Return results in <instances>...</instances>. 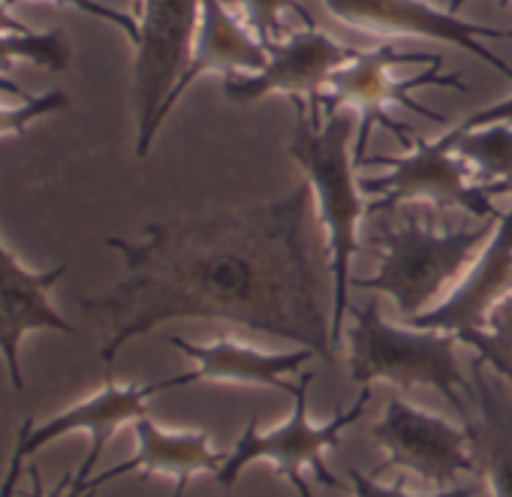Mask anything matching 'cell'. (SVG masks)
Segmentation results:
<instances>
[{
    "label": "cell",
    "mask_w": 512,
    "mask_h": 497,
    "mask_svg": "<svg viewBox=\"0 0 512 497\" xmlns=\"http://www.w3.org/2000/svg\"><path fill=\"white\" fill-rule=\"evenodd\" d=\"M16 61H31L49 73H64L70 67V46L67 34L61 31H31L0 37V70H10Z\"/></svg>",
    "instance_id": "ffe728a7"
},
{
    "label": "cell",
    "mask_w": 512,
    "mask_h": 497,
    "mask_svg": "<svg viewBox=\"0 0 512 497\" xmlns=\"http://www.w3.org/2000/svg\"><path fill=\"white\" fill-rule=\"evenodd\" d=\"M464 4H467V0H449V13H455V16H458V10H461ZM503 4H509V0H503Z\"/></svg>",
    "instance_id": "1f68e13d"
},
{
    "label": "cell",
    "mask_w": 512,
    "mask_h": 497,
    "mask_svg": "<svg viewBox=\"0 0 512 497\" xmlns=\"http://www.w3.org/2000/svg\"><path fill=\"white\" fill-rule=\"evenodd\" d=\"M371 440L386 449V461L374 470V476L389 467H404L419 479L446 488L458 473H476L467 431L410 407L398 395H389L383 419L371 428Z\"/></svg>",
    "instance_id": "30bf717a"
},
{
    "label": "cell",
    "mask_w": 512,
    "mask_h": 497,
    "mask_svg": "<svg viewBox=\"0 0 512 497\" xmlns=\"http://www.w3.org/2000/svg\"><path fill=\"white\" fill-rule=\"evenodd\" d=\"M461 344L476 350V359L488 368H494L500 377L512 380V296L503 299L491 317H488V332L476 329V332H464L455 335Z\"/></svg>",
    "instance_id": "44dd1931"
},
{
    "label": "cell",
    "mask_w": 512,
    "mask_h": 497,
    "mask_svg": "<svg viewBox=\"0 0 512 497\" xmlns=\"http://www.w3.org/2000/svg\"><path fill=\"white\" fill-rule=\"evenodd\" d=\"M0 91H7V94H16V97H22L25 103L28 100H34V94H28L19 82H10V79H4V76H0Z\"/></svg>",
    "instance_id": "f546056e"
},
{
    "label": "cell",
    "mask_w": 512,
    "mask_h": 497,
    "mask_svg": "<svg viewBox=\"0 0 512 497\" xmlns=\"http://www.w3.org/2000/svg\"><path fill=\"white\" fill-rule=\"evenodd\" d=\"M473 419L464 425L476 473L485 476L491 497H512V410L485 380V365L473 362Z\"/></svg>",
    "instance_id": "ac0fdd59"
},
{
    "label": "cell",
    "mask_w": 512,
    "mask_h": 497,
    "mask_svg": "<svg viewBox=\"0 0 512 497\" xmlns=\"http://www.w3.org/2000/svg\"><path fill=\"white\" fill-rule=\"evenodd\" d=\"M169 347L184 353L196 362L193 371L181 374L184 386L211 380V383H250V386H272L287 395H296V383H287L284 377L305 368L311 359H317L314 350H296V353H263L256 347L238 344V341H211V344H193L175 335L163 338Z\"/></svg>",
    "instance_id": "2e32d148"
},
{
    "label": "cell",
    "mask_w": 512,
    "mask_h": 497,
    "mask_svg": "<svg viewBox=\"0 0 512 497\" xmlns=\"http://www.w3.org/2000/svg\"><path fill=\"white\" fill-rule=\"evenodd\" d=\"M512 296V205L500 214L491 241L476 257L461 287L434 311L413 320L416 329L464 335L485 329L491 311Z\"/></svg>",
    "instance_id": "5bb4252c"
},
{
    "label": "cell",
    "mask_w": 512,
    "mask_h": 497,
    "mask_svg": "<svg viewBox=\"0 0 512 497\" xmlns=\"http://www.w3.org/2000/svg\"><path fill=\"white\" fill-rule=\"evenodd\" d=\"M13 34H31V28L10 13L7 0H0V37H13Z\"/></svg>",
    "instance_id": "f1b7e54d"
},
{
    "label": "cell",
    "mask_w": 512,
    "mask_h": 497,
    "mask_svg": "<svg viewBox=\"0 0 512 497\" xmlns=\"http://www.w3.org/2000/svg\"><path fill=\"white\" fill-rule=\"evenodd\" d=\"M335 22L383 37H425L437 43H449L455 49L470 52L485 61L494 73H500L512 85V67L494 55L482 40H512V28L473 25L449 10H437L425 0H323Z\"/></svg>",
    "instance_id": "9c48e42d"
},
{
    "label": "cell",
    "mask_w": 512,
    "mask_h": 497,
    "mask_svg": "<svg viewBox=\"0 0 512 497\" xmlns=\"http://www.w3.org/2000/svg\"><path fill=\"white\" fill-rule=\"evenodd\" d=\"M181 374L178 377H166V380H157V383H145V386H121L115 380H106V386L100 392H94L91 398L73 404L70 410L52 416L49 422L37 425L31 416L22 422V431H25V443H28V452L34 455L37 449L49 446L52 440L64 437V434H88L91 440V449L85 455V461L79 464V476H94V467L100 461V455L106 452V443L118 434L121 425L127 422H136L145 416L148 410V401L160 392H169V389H181Z\"/></svg>",
    "instance_id": "7c38bea8"
},
{
    "label": "cell",
    "mask_w": 512,
    "mask_h": 497,
    "mask_svg": "<svg viewBox=\"0 0 512 497\" xmlns=\"http://www.w3.org/2000/svg\"><path fill=\"white\" fill-rule=\"evenodd\" d=\"M202 0H142L139 10V43L133 67V97H136V157L151 151L157 130L163 127L160 109L184 76L193 40L199 31Z\"/></svg>",
    "instance_id": "52a82bcc"
},
{
    "label": "cell",
    "mask_w": 512,
    "mask_h": 497,
    "mask_svg": "<svg viewBox=\"0 0 512 497\" xmlns=\"http://www.w3.org/2000/svg\"><path fill=\"white\" fill-rule=\"evenodd\" d=\"M266 67H269V49L244 25H238L235 16H229L223 0H202L199 31H196L190 64H187L184 76L178 79L175 91L169 94V100L163 103L160 121L169 118L172 106L187 94V88L199 76H208V73H223V79L238 76V73L253 76V73H263Z\"/></svg>",
    "instance_id": "9a60e30c"
},
{
    "label": "cell",
    "mask_w": 512,
    "mask_h": 497,
    "mask_svg": "<svg viewBox=\"0 0 512 497\" xmlns=\"http://www.w3.org/2000/svg\"><path fill=\"white\" fill-rule=\"evenodd\" d=\"M70 100L64 91H46L22 106H0V139L4 136H22L28 130L31 121L43 118V115H52L58 109H64Z\"/></svg>",
    "instance_id": "603a6c76"
},
{
    "label": "cell",
    "mask_w": 512,
    "mask_h": 497,
    "mask_svg": "<svg viewBox=\"0 0 512 497\" xmlns=\"http://www.w3.org/2000/svg\"><path fill=\"white\" fill-rule=\"evenodd\" d=\"M488 190V196H500V193H512V175L503 178V181H494V184H482Z\"/></svg>",
    "instance_id": "4dcf8cb0"
},
{
    "label": "cell",
    "mask_w": 512,
    "mask_h": 497,
    "mask_svg": "<svg viewBox=\"0 0 512 497\" xmlns=\"http://www.w3.org/2000/svg\"><path fill=\"white\" fill-rule=\"evenodd\" d=\"M410 157H368L365 163H383L392 172L383 178L362 181V193L377 196L368 205V214L389 211L401 202H434L440 208H461L479 220H500L503 211L494 208L488 190L467 175L464 157H452L446 139L428 142L416 136Z\"/></svg>",
    "instance_id": "ba28073f"
},
{
    "label": "cell",
    "mask_w": 512,
    "mask_h": 497,
    "mask_svg": "<svg viewBox=\"0 0 512 497\" xmlns=\"http://www.w3.org/2000/svg\"><path fill=\"white\" fill-rule=\"evenodd\" d=\"M347 479H350V485H353V497H416V494H404V491H398V488H386V485H380L374 476H368V473H362V470H356V467L347 470ZM479 494H482V491H479L476 485H464V488H449V491L428 494V497H479Z\"/></svg>",
    "instance_id": "d4e9b609"
},
{
    "label": "cell",
    "mask_w": 512,
    "mask_h": 497,
    "mask_svg": "<svg viewBox=\"0 0 512 497\" xmlns=\"http://www.w3.org/2000/svg\"><path fill=\"white\" fill-rule=\"evenodd\" d=\"M269 49V67L253 76H226L223 94L232 103H256L269 94H287L314 100L329 88V79L353 64L359 58L356 49L341 46L320 28H305L293 34L287 43H272Z\"/></svg>",
    "instance_id": "8fae6325"
},
{
    "label": "cell",
    "mask_w": 512,
    "mask_h": 497,
    "mask_svg": "<svg viewBox=\"0 0 512 497\" xmlns=\"http://www.w3.org/2000/svg\"><path fill=\"white\" fill-rule=\"evenodd\" d=\"M7 4L13 7V4H19V0H7ZM49 4H55V7H73V10H79V13H88V16H94V19H103V22L121 28V31L133 40V46L139 43V22H136V16H124V13H118V10L100 4V0H49Z\"/></svg>",
    "instance_id": "484cf974"
},
{
    "label": "cell",
    "mask_w": 512,
    "mask_h": 497,
    "mask_svg": "<svg viewBox=\"0 0 512 497\" xmlns=\"http://www.w3.org/2000/svg\"><path fill=\"white\" fill-rule=\"evenodd\" d=\"M290 103L296 112V124L287 154L302 166L311 190L320 199L332 272V344H338L353 287L350 260L359 251L356 232L359 220L368 214L362 184L356 181V160L350 151L356 112L350 106H338L326 94L314 100L293 97Z\"/></svg>",
    "instance_id": "7a4b0ae2"
},
{
    "label": "cell",
    "mask_w": 512,
    "mask_h": 497,
    "mask_svg": "<svg viewBox=\"0 0 512 497\" xmlns=\"http://www.w3.org/2000/svg\"><path fill=\"white\" fill-rule=\"evenodd\" d=\"M440 58L434 55H407V52H395L392 46H380L374 52H359V58L353 64H347L344 70H338L329 79V97L338 106H350L362 112V127L353 145V160L356 169L365 166V145L368 136L374 130V124H383L389 133H395V139L413 151L416 133H410L404 124L386 118V106H404L407 112L422 115L431 124H446V115L431 112L428 106H422L419 100H413L416 88H452V91H464V79L461 76H443L440 73Z\"/></svg>",
    "instance_id": "5b68a950"
},
{
    "label": "cell",
    "mask_w": 512,
    "mask_h": 497,
    "mask_svg": "<svg viewBox=\"0 0 512 497\" xmlns=\"http://www.w3.org/2000/svg\"><path fill=\"white\" fill-rule=\"evenodd\" d=\"M488 124H512V97H506V100H500V103H494L488 109L473 112L455 130L458 133H470V130H479V127H488Z\"/></svg>",
    "instance_id": "4316f807"
},
{
    "label": "cell",
    "mask_w": 512,
    "mask_h": 497,
    "mask_svg": "<svg viewBox=\"0 0 512 497\" xmlns=\"http://www.w3.org/2000/svg\"><path fill=\"white\" fill-rule=\"evenodd\" d=\"M244 16H247V25L253 28V37L260 40L263 46H272L278 43V31H281V16L284 13H293L299 16V22L305 28H317L314 16L308 13V7L302 0H238Z\"/></svg>",
    "instance_id": "7402d4cb"
},
{
    "label": "cell",
    "mask_w": 512,
    "mask_h": 497,
    "mask_svg": "<svg viewBox=\"0 0 512 497\" xmlns=\"http://www.w3.org/2000/svg\"><path fill=\"white\" fill-rule=\"evenodd\" d=\"M139 10H142V0H133V16H139Z\"/></svg>",
    "instance_id": "d6a6232c"
},
{
    "label": "cell",
    "mask_w": 512,
    "mask_h": 497,
    "mask_svg": "<svg viewBox=\"0 0 512 497\" xmlns=\"http://www.w3.org/2000/svg\"><path fill=\"white\" fill-rule=\"evenodd\" d=\"M115 479V473H112V467L106 470V473H97V476H79L76 470L73 473H67L52 491H46L43 488V479H40V473L37 470H31V491H28V497H97L100 494V488L106 485V482H112Z\"/></svg>",
    "instance_id": "cb8c5ba5"
},
{
    "label": "cell",
    "mask_w": 512,
    "mask_h": 497,
    "mask_svg": "<svg viewBox=\"0 0 512 497\" xmlns=\"http://www.w3.org/2000/svg\"><path fill=\"white\" fill-rule=\"evenodd\" d=\"M347 344L350 377L356 386L365 389L374 380H386L401 389L431 386L452 404L464 425L473 419L476 389L458 365L455 335L398 329L380 317L377 302H368L353 311V329L347 332Z\"/></svg>",
    "instance_id": "3957f363"
},
{
    "label": "cell",
    "mask_w": 512,
    "mask_h": 497,
    "mask_svg": "<svg viewBox=\"0 0 512 497\" xmlns=\"http://www.w3.org/2000/svg\"><path fill=\"white\" fill-rule=\"evenodd\" d=\"M223 497H232V488H223Z\"/></svg>",
    "instance_id": "836d02e7"
},
{
    "label": "cell",
    "mask_w": 512,
    "mask_h": 497,
    "mask_svg": "<svg viewBox=\"0 0 512 497\" xmlns=\"http://www.w3.org/2000/svg\"><path fill=\"white\" fill-rule=\"evenodd\" d=\"M443 139L458 157L479 163L482 178L476 184H494L512 175V124H488L470 133L452 130Z\"/></svg>",
    "instance_id": "d6986e66"
},
{
    "label": "cell",
    "mask_w": 512,
    "mask_h": 497,
    "mask_svg": "<svg viewBox=\"0 0 512 497\" xmlns=\"http://www.w3.org/2000/svg\"><path fill=\"white\" fill-rule=\"evenodd\" d=\"M136 431V455L118 464V473H142V476H172L175 497H184L190 479L196 473H211L223 467V455L208 446L205 431H163L148 416L133 422Z\"/></svg>",
    "instance_id": "e0dca14e"
},
{
    "label": "cell",
    "mask_w": 512,
    "mask_h": 497,
    "mask_svg": "<svg viewBox=\"0 0 512 497\" xmlns=\"http://www.w3.org/2000/svg\"><path fill=\"white\" fill-rule=\"evenodd\" d=\"M28 443H25V431L19 428V437H16V452L10 458V467H7V476L0 482V497H16L19 491V479H22V470H25V458H28Z\"/></svg>",
    "instance_id": "83f0119b"
},
{
    "label": "cell",
    "mask_w": 512,
    "mask_h": 497,
    "mask_svg": "<svg viewBox=\"0 0 512 497\" xmlns=\"http://www.w3.org/2000/svg\"><path fill=\"white\" fill-rule=\"evenodd\" d=\"M317 374H299V383H296V407H293V416L278 425L275 431L263 434L260 431V422H256V416L247 422L244 434L235 440L232 452L226 455L223 467L217 470V485L220 488H235L241 470L250 464V461H272L278 467V473L284 479H290V485L296 488L299 497H314L311 485L302 479V470L311 467L317 470V479L326 485V488H341V482L329 473V467L323 464V449L335 446L338 437L344 434L347 425L359 422V416L365 413L368 401H371V386H365L359 392V398L353 401V407H347L344 413L332 416L329 422L323 425H311L308 419V392H311V383H314Z\"/></svg>",
    "instance_id": "8992f818"
},
{
    "label": "cell",
    "mask_w": 512,
    "mask_h": 497,
    "mask_svg": "<svg viewBox=\"0 0 512 497\" xmlns=\"http://www.w3.org/2000/svg\"><path fill=\"white\" fill-rule=\"evenodd\" d=\"M494 223L497 220H488L482 229L467 232H434L419 220L395 229L377 226L371 244L380 251V272L368 281H356L353 287L386 293L398 305L401 317L413 323L449 281L476 263L479 247L494 235Z\"/></svg>",
    "instance_id": "277c9868"
},
{
    "label": "cell",
    "mask_w": 512,
    "mask_h": 497,
    "mask_svg": "<svg viewBox=\"0 0 512 497\" xmlns=\"http://www.w3.org/2000/svg\"><path fill=\"white\" fill-rule=\"evenodd\" d=\"M70 263L52 266L46 272L25 269L4 244H0V359L7 365L10 383L16 392L25 389L22 377V341L31 332H64L76 335V329L52 308L49 293L67 275Z\"/></svg>",
    "instance_id": "4fadbf2b"
},
{
    "label": "cell",
    "mask_w": 512,
    "mask_h": 497,
    "mask_svg": "<svg viewBox=\"0 0 512 497\" xmlns=\"http://www.w3.org/2000/svg\"><path fill=\"white\" fill-rule=\"evenodd\" d=\"M311 199L305 181L278 202L148 223L142 241L106 238L124 278L109 293L82 299L106 326L103 362L112 365L124 344L160 323L187 317L296 341L329 362L332 317L308 247Z\"/></svg>",
    "instance_id": "6da1fadb"
}]
</instances>
